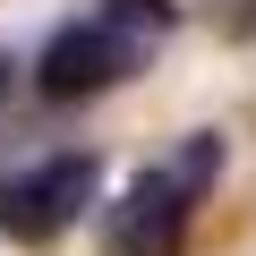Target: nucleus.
<instances>
[{"label":"nucleus","mask_w":256,"mask_h":256,"mask_svg":"<svg viewBox=\"0 0 256 256\" xmlns=\"http://www.w3.org/2000/svg\"><path fill=\"white\" fill-rule=\"evenodd\" d=\"M94 180H102L94 154H43V162H26V171H0V239L52 248V239L94 205Z\"/></svg>","instance_id":"nucleus-3"},{"label":"nucleus","mask_w":256,"mask_h":256,"mask_svg":"<svg viewBox=\"0 0 256 256\" xmlns=\"http://www.w3.org/2000/svg\"><path fill=\"white\" fill-rule=\"evenodd\" d=\"M171 0H94V9H77L43 60H34V94L43 102H86V94H111L128 86L162 43H171Z\"/></svg>","instance_id":"nucleus-1"},{"label":"nucleus","mask_w":256,"mask_h":256,"mask_svg":"<svg viewBox=\"0 0 256 256\" xmlns=\"http://www.w3.org/2000/svg\"><path fill=\"white\" fill-rule=\"evenodd\" d=\"M214 180H222V137H214V128L180 137L154 171H137L128 196L111 205V256H180L196 205L214 196Z\"/></svg>","instance_id":"nucleus-2"}]
</instances>
